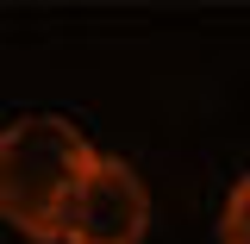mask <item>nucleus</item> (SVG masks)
<instances>
[{"mask_svg": "<svg viewBox=\"0 0 250 244\" xmlns=\"http://www.w3.org/2000/svg\"><path fill=\"white\" fill-rule=\"evenodd\" d=\"M100 163L94 144L57 113H25L0 132V219L31 244H57L75 188Z\"/></svg>", "mask_w": 250, "mask_h": 244, "instance_id": "f257e3e1", "label": "nucleus"}, {"mask_svg": "<svg viewBox=\"0 0 250 244\" xmlns=\"http://www.w3.org/2000/svg\"><path fill=\"white\" fill-rule=\"evenodd\" d=\"M150 232V188L125 156H100L62 213V244H138Z\"/></svg>", "mask_w": 250, "mask_h": 244, "instance_id": "f03ea898", "label": "nucleus"}, {"mask_svg": "<svg viewBox=\"0 0 250 244\" xmlns=\"http://www.w3.org/2000/svg\"><path fill=\"white\" fill-rule=\"evenodd\" d=\"M219 244H250V176L225 194V213H219Z\"/></svg>", "mask_w": 250, "mask_h": 244, "instance_id": "7ed1b4c3", "label": "nucleus"}]
</instances>
